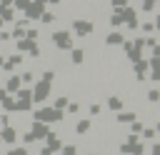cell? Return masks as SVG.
I'll use <instances>...</instances> for the list:
<instances>
[{"label": "cell", "mask_w": 160, "mask_h": 155, "mask_svg": "<svg viewBox=\"0 0 160 155\" xmlns=\"http://www.w3.org/2000/svg\"><path fill=\"white\" fill-rule=\"evenodd\" d=\"M88 128H90V122H88V120H82V122H78V132H85Z\"/></svg>", "instance_id": "cell-8"}, {"label": "cell", "mask_w": 160, "mask_h": 155, "mask_svg": "<svg viewBox=\"0 0 160 155\" xmlns=\"http://www.w3.org/2000/svg\"><path fill=\"white\" fill-rule=\"evenodd\" d=\"M55 45L58 48H70V32H55Z\"/></svg>", "instance_id": "cell-2"}, {"label": "cell", "mask_w": 160, "mask_h": 155, "mask_svg": "<svg viewBox=\"0 0 160 155\" xmlns=\"http://www.w3.org/2000/svg\"><path fill=\"white\" fill-rule=\"evenodd\" d=\"M10 155H28V150H12Z\"/></svg>", "instance_id": "cell-12"}, {"label": "cell", "mask_w": 160, "mask_h": 155, "mask_svg": "<svg viewBox=\"0 0 160 155\" xmlns=\"http://www.w3.org/2000/svg\"><path fill=\"white\" fill-rule=\"evenodd\" d=\"M65 102H68L65 98H58V100H55V108H65Z\"/></svg>", "instance_id": "cell-10"}, {"label": "cell", "mask_w": 160, "mask_h": 155, "mask_svg": "<svg viewBox=\"0 0 160 155\" xmlns=\"http://www.w3.org/2000/svg\"><path fill=\"white\" fill-rule=\"evenodd\" d=\"M110 108H112V110H118V108H122V100H118V98H112V100H110Z\"/></svg>", "instance_id": "cell-7"}, {"label": "cell", "mask_w": 160, "mask_h": 155, "mask_svg": "<svg viewBox=\"0 0 160 155\" xmlns=\"http://www.w3.org/2000/svg\"><path fill=\"white\" fill-rule=\"evenodd\" d=\"M112 2H115V5H125L128 0H112Z\"/></svg>", "instance_id": "cell-13"}, {"label": "cell", "mask_w": 160, "mask_h": 155, "mask_svg": "<svg viewBox=\"0 0 160 155\" xmlns=\"http://www.w3.org/2000/svg\"><path fill=\"white\" fill-rule=\"evenodd\" d=\"M82 60V50H72V62H80Z\"/></svg>", "instance_id": "cell-6"}, {"label": "cell", "mask_w": 160, "mask_h": 155, "mask_svg": "<svg viewBox=\"0 0 160 155\" xmlns=\"http://www.w3.org/2000/svg\"><path fill=\"white\" fill-rule=\"evenodd\" d=\"M90 30H92V25H90V22H85V20H78V22H75V32L85 35V32H90Z\"/></svg>", "instance_id": "cell-3"}, {"label": "cell", "mask_w": 160, "mask_h": 155, "mask_svg": "<svg viewBox=\"0 0 160 155\" xmlns=\"http://www.w3.org/2000/svg\"><path fill=\"white\" fill-rule=\"evenodd\" d=\"M132 118H135L132 112H122V115H118V120H120V122H130Z\"/></svg>", "instance_id": "cell-5"}, {"label": "cell", "mask_w": 160, "mask_h": 155, "mask_svg": "<svg viewBox=\"0 0 160 155\" xmlns=\"http://www.w3.org/2000/svg\"><path fill=\"white\" fill-rule=\"evenodd\" d=\"M62 118V112H58V110H40L38 112V120H45V122H52V120H60Z\"/></svg>", "instance_id": "cell-1"}, {"label": "cell", "mask_w": 160, "mask_h": 155, "mask_svg": "<svg viewBox=\"0 0 160 155\" xmlns=\"http://www.w3.org/2000/svg\"><path fill=\"white\" fill-rule=\"evenodd\" d=\"M2 140H8V142H12V140H15V132H12V130H5V135H2Z\"/></svg>", "instance_id": "cell-9"}, {"label": "cell", "mask_w": 160, "mask_h": 155, "mask_svg": "<svg viewBox=\"0 0 160 155\" xmlns=\"http://www.w3.org/2000/svg\"><path fill=\"white\" fill-rule=\"evenodd\" d=\"M108 42L110 45H118V42H122V35L120 32H112V35H108Z\"/></svg>", "instance_id": "cell-4"}, {"label": "cell", "mask_w": 160, "mask_h": 155, "mask_svg": "<svg viewBox=\"0 0 160 155\" xmlns=\"http://www.w3.org/2000/svg\"><path fill=\"white\" fill-rule=\"evenodd\" d=\"M62 155H75V148H65V152Z\"/></svg>", "instance_id": "cell-11"}]
</instances>
